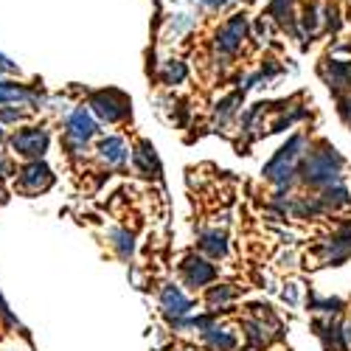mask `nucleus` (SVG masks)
I'll return each instance as SVG.
<instances>
[{
	"mask_svg": "<svg viewBox=\"0 0 351 351\" xmlns=\"http://www.w3.org/2000/svg\"><path fill=\"white\" fill-rule=\"evenodd\" d=\"M304 149H306V138H304V135H292V138L281 146V149H278V155L265 166V178L273 180L278 189L289 186L292 174H295L298 160L304 158Z\"/></svg>",
	"mask_w": 351,
	"mask_h": 351,
	"instance_id": "f257e3e1",
	"label": "nucleus"
},
{
	"mask_svg": "<svg viewBox=\"0 0 351 351\" xmlns=\"http://www.w3.org/2000/svg\"><path fill=\"white\" fill-rule=\"evenodd\" d=\"M340 169H343V158L332 149V146H320V149L312 152L304 163V183L329 186V183L340 180Z\"/></svg>",
	"mask_w": 351,
	"mask_h": 351,
	"instance_id": "f03ea898",
	"label": "nucleus"
},
{
	"mask_svg": "<svg viewBox=\"0 0 351 351\" xmlns=\"http://www.w3.org/2000/svg\"><path fill=\"white\" fill-rule=\"evenodd\" d=\"M90 107H93V112L99 115L101 121L115 124V121L127 119L130 99H127L124 93H119V90H99V93L90 96Z\"/></svg>",
	"mask_w": 351,
	"mask_h": 351,
	"instance_id": "7ed1b4c3",
	"label": "nucleus"
},
{
	"mask_svg": "<svg viewBox=\"0 0 351 351\" xmlns=\"http://www.w3.org/2000/svg\"><path fill=\"white\" fill-rule=\"evenodd\" d=\"M245 37H247V17H245V14H233V17L219 28V32H217L214 48H217V53H222V56H233V53L242 48Z\"/></svg>",
	"mask_w": 351,
	"mask_h": 351,
	"instance_id": "20e7f679",
	"label": "nucleus"
},
{
	"mask_svg": "<svg viewBox=\"0 0 351 351\" xmlns=\"http://www.w3.org/2000/svg\"><path fill=\"white\" fill-rule=\"evenodd\" d=\"M96 130H99L96 121L90 119V112H87L84 107H79V110H73V112L68 115V143L73 146L76 152L84 149L87 141L96 135Z\"/></svg>",
	"mask_w": 351,
	"mask_h": 351,
	"instance_id": "39448f33",
	"label": "nucleus"
},
{
	"mask_svg": "<svg viewBox=\"0 0 351 351\" xmlns=\"http://www.w3.org/2000/svg\"><path fill=\"white\" fill-rule=\"evenodd\" d=\"M12 146L23 158H43V152L48 149V132L43 127H25L12 138Z\"/></svg>",
	"mask_w": 351,
	"mask_h": 351,
	"instance_id": "423d86ee",
	"label": "nucleus"
},
{
	"mask_svg": "<svg viewBox=\"0 0 351 351\" xmlns=\"http://www.w3.org/2000/svg\"><path fill=\"white\" fill-rule=\"evenodd\" d=\"M53 183V174L45 163L34 160V163H28L23 171H20V189L28 191V194H37V191H45L48 186Z\"/></svg>",
	"mask_w": 351,
	"mask_h": 351,
	"instance_id": "0eeeda50",
	"label": "nucleus"
},
{
	"mask_svg": "<svg viewBox=\"0 0 351 351\" xmlns=\"http://www.w3.org/2000/svg\"><path fill=\"white\" fill-rule=\"evenodd\" d=\"M183 273H186L189 287H206L208 281H214L217 267H214V265H208V261L197 258V256H189V258L183 261Z\"/></svg>",
	"mask_w": 351,
	"mask_h": 351,
	"instance_id": "6e6552de",
	"label": "nucleus"
},
{
	"mask_svg": "<svg viewBox=\"0 0 351 351\" xmlns=\"http://www.w3.org/2000/svg\"><path fill=\"white\" fill-rule=\"evenodd\" d=\"M320 73H324V79H326V84H329V90H335V93H340V90H351V65H348V62H337V60H332Z\"/></svg>",
	"mask_w": 351,
	"mask_h": 351,
	"instance_id": "1a4fd4ad",
	"label": "nucleus"
},
{
	"mask_svg": "<svg viewBox=\"0 0 351 351\" xmlns=\"http://www.w3.org/2000/svg\"><path fill=\"white\" fill-rule=\"evenodd\" d=\"M99 155L104 158L107 166H124L127 158H130V152H127V146H124L121 138H104L99 143Z\"/></svg>",
	"mask_w": 351,
	"mask_h": 351,
	"instance_id": "9d476101",
	"label": "nucleus"
},
{
	"mask_svg": "<svg viewBox=\"0 0 351 351\" xmlns=\"http://www.w3.org/2000/svg\"><path fill=\"white\" fill-rule=\"evenodd\" d=\"M160 304H163V309L169 312V315H186L189 309H191V301L183 295V292L178 289V287H163V295H160Z\"/></svg>",
	"mask_w": 351,
	"mask_h": 351,
	"instance_id": "9b49d317",
	"label": "nucleus"
},
{
	"mask_svg": "<svg viewBox=\"0 0 351 351\" xmlns=\"http://www.w3.org/2000/svg\"><path fill=\"white\" fill-rule=\"evenodd\" d=\"M292 6H295V0H270V14L276 23H281L284 28H289L295 37H301V32L295 28V23H292Z\"/></svg>",
	"mask_w": 351,
	"mask_h": 351,
	"instance_id": "f8f14e48",
	"label": "nucleus"
},
{
	"mask_svg": "<svg viewBox=\"0 0 351 351\" xmlns=\"http://www.w3.org/2000/svg\"><path fill=\"white\" fill-rule=\"evenodd\" d=\"M6 101H25V104H34L37 101V93L28 90L23 84H14V82H0V104Z\"/></svg>",
	"mask_w": 351,
	"mask_h": 351,
	"instance_id": "ddd939ff",
	"label": "nucleus"
},
{
	"mask_svg": "<svg viewBox=\"0 0 351 351\" xmlns=\"http://www.w3.org/2000/svg\"><path fill=\"white\" fill-rule=\"evenodd\" d=\"M320 206L326 208H340V206H348V189L343 180H335L329 186H324V202Z\"/></svg>",
	"mask_w": 351,
	"mask_h": 351,
	"instance_id": "4468645a",
	"label": "nucleus"
},
{
	"mask_svg": "<svg viewBox=\"0 0 351 351\" xmlns=\"http://www.w3.org/2000/svg\"><path fill=\"white\" fill-rule=\"evenodd\" d=\"M160 79H163V84H183L189 79V68L180 60H169V62H163Z\"/></svg>",
	"mask_w": 351,
	"mask_h": 351,
	"instance_id": "2eb2a0df",
	"label": "nucleus"
},
{
	"mask_svg": "<svg viewBox=\"0 0 351 351\" xmlns=\"http://www.w3.org/2000/svg\"><path fill=\"white\" fill-rule=\"evenodd\" d=\"M202 250L206 253H211L214 258H219V256H225L228 253V242H225V233H219V230H208V233H202Z\"/></svg>",
	"mask_w": 351,
	"mask_h": 351,
	"instance_id": "dca6fc26",
	"label": "nucleus"
},
{
	"mask_svg": "<svg viewBox=\"0 0 351 351\" xmlns=\"http://www.w3.org/2000/svg\"><path fill=\"white\" fill-rule=\"evenodd\" d=\"M135 166H138L143 174L158 171V158H155V149H152L149 143H141V149L135 152Z\"/></svg>",
	"mask_w": 351,
	"mask_h": 351,
	"instance_id": "f3484780",
	"label": "nucleus"
},
{
	"mask_svg": "<svg viewBox=\"0 0 351 351\" xmlns=\"http://www.w3.org/2000/svg\"><path fill=\"white\" fill-rule=\"evenodd\" d=\"M206 340L214 346V348H219V351H230L233 346H237V337H233L230 332H225V329H206Z\"/></svg>",
	"mask_w": 351,
	"mask_h": 351,
	"instance_id": "a211bd4d",
	"label": "nucleus"
},
{
	"mask_svg": "<svg viewBox=\"0 0 351 351\" xmlns=\"http://www.w3.org/2000/svg\"><path fill=\"white\" fill-rule=\"evenodd\" d=\"M301 25H304V32H306L309 37L317 34V25H320V6H317V3H309V6L304 9Z\"/></svg>",
	"mask_w": 351,
	"mask_h": 351,
	"instance_id": "6ab92c4d",
	"label": "nucleus"
},
{
	"mask_svg": "<svg viewBox=\"0 0 351 351\" xmlns=\"http://www.w3.org/2000/svg\"><path fill=\"white\" fill-rule=\"evenodd\" d=\"M191 25H194V20H191V17H186V14H178V17H171V20H169V34L180 37V34H186V32H189Z\"/></svg>",
	"mask_w": 351,
	"mask_h": 351,
	"instance_id": "aec40b11",
	"label": "nucleus"
},
{
	"mask_svg": "<svg viewBox=\"0 0 351 351\" xmlns=\"http://www.w3.org/2000/svg\"><path fill=\"white\" fill-rule=\"evenodd\" d=\"M110 237L115 239V247H119V253H121L124 258H127V256L132 253V237H130L127 230H112Z\"/></svg>",
	"mask_w": 351,
	"mask_h": 351,
	"instance_id": "412c9836",
	"label": "nucleus"
},
{
	"mask_svg": "<svg viewBox=\"0 0 351 351\" xmlns=\"http://www.w3.org/2000/svg\"><path fill=\"white\" fill-rule=\"evenodd\" d=\"M230 298H233V289H228V287H214V289H211V295H208V301H211L214 306H217V304L225 306Z\"/></svg>",
	"mask_w": 351,
	"mask_h": 351,
	"instance_id": "4be33fe9",
	"label": "nucleus"
},
{
	"mask_svg": "<svg viewBox=\"0 0 351 351\" xmlns=\"http://www.w3.org/2000/svg\"><path fill=\"white\" fill-rule=\"evenodd\" d=\"M312 306L320 309V312H337L343 306V301H337V298H312Z\"/></svg>",
	"mask_w": 351,
	"mask_h": 351,
	"instance_id": "5701e85b",
	"label": "nucleus"
},
{
	"mask_svg": "<svg viewBox=\"0 0 351 351\" xmlns=\"http://www.w3.org/2000/svg\"><path fill=\"white\" fill-rule=\"evenodd\" d=\"M320 14L326 17V28H329V32H337V28H340V14H337V9L329 6V9H324Z\"/></svg>",
	"mask_w": 351,
	"mask_h": 351,
	"instance_id": "b1692460",
	"label": "nucleus"
},
{
	"mask_svg": "<svg viewBox=\"0 0 351 351\" xmlns=\"http://www.w3.org/2000/svg\"><path fill=\"white\" fill-rule=\"evenodd\" d=\"M199 3L206 6V9H225V6L230 3V0H199Z\"/></svg>",
	"mask_w": 351,
	"mask_h": 351,
	"instance_id": "393cba45",
	"label": "nucleus"
},
{
	"mask_svg": "<svg viewBox=\"0 0 351 351\" xmlns=\"http://www.w3.org/2000/svg\"><path fill=\"white\" fill-rule=\"evenodd\" d=\"M0 71H3V73H17V65H12V62L6 60V56L0 53Z\"/></svg>",
	"mask_w": 351,
	"mask_h": 351,
	"instance_id": "a878e982",
	"label": "nucleus"
},
{
	"mask_svg": "<svg viewBox=\"0 0 351 351\" xmlns=\"http://www.w3.org/2000/svg\"><path fill=\"white\" fill-rule=\"evenodd\" d=\"M340 115L351 124V99H348V101H340Z\"/></svg>",
	"mask_w": 351,
	"mask_h": 351,
	"instance_id": "bb28decb",
	"label": "nucleus"
},
{
	"mask_svg": "<svg viewBox=\"0 0 351 351\" xmlns=\"http://www.w3.org/2000/svg\"><path fill=\"white\" fill-rule=\"evenodd\" d=\"M3 138H6V135H3V130H0V146H3Z\"/></svg>",
	"mask_w": 351,
	"mask_h": 351,
	"instance_id": "cd10ccee",
	"label": "nucleus"
}]
</instances>
